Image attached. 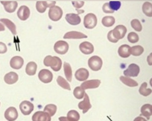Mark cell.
<instances>
[{"instance_id": "cell-1", "label": "cell", "mask_w": 152, "mask_h": 121, "mask_svg": "<svg viewBox=\"0 0 152 121\" xmlns=\"http://www.w3.org/2000/svg\"><path fill=\"white\" fill-rule=\"evenodd\" d=\"M43 62L45 66H50L55 71H58L60 70L62 64L61 60L59 58L50 55L46 56L44 58Z\"/></svg>"}, {"instance_id": "cell-2", "label": "cell", "mask_w": 152, "mask_h": 121, "mask_svg": "<svg viewBox=\"0 0 152 121\" xmlns=\"http://www.w3.org/2000/svg\"><path fill=\"white\" fill-rule=\"evenodd\" d=\"M88 65L93 70L97 71L100 70L102 66V59L97 56H93L88 60Z\"/></svg>"}, {"instance_id": "cell-3", "label": "cell", "mask_w": 152, "mask_h": 121, "mask_svg": "<svg viewBox=\"0 0 152 121\" xmlns=\"http://www.w3.org/2000/svg\"><path fill=\"white\" fill-rule=\"evenodd\" d=\"M61 9L57 6H54L50 8L48 15L50 19L54 21H57L61 18L63 15Z\"/></svg>"}, {"instance_id": "cell-4", "label": "cell", "mask_w": 152, "mask_h": 121, "mask_svg": "<svg viewBox=\"0 0 152 121\" xmlns=\"http://www.w3.org/2000/svg\"><path fill=\"white\" fill-rule=\"evenodd\" d=\"M97 23V18L94 14L89 13L84 17L83 23L86 28L92 29L96 26Z\"/></svg>"}, {"instance_id": "cell-5", "label": "cell", "mask_w": 152, "mask_h": 121, "mask_svg": "<svg viewBox=\"0 0 152 121\" xmlns=\"http://www.w3.org/2000/svg\"><path fill=\"white\" fill-rule=\"evenodd\" d=\"M111 31L113 37L115 39L118 40L124 37L127 32V29L124 26L119 25L116 26Z\"/></svg>"}, {"instance_id": "cell-6", "label": "cell", "mask_w": 152, "mask_h": 121, "mask_svg": "<svg viewBox=\"0 0 152 121\" xmlns=\"http://www.w3.org/2000/svg\"><path fill=\"white\" fill-rule=\"evenodd\" d=\"M69 46L68 43L63 40H59L55 43L54 46L55 51L57 53L64 54L68 51Z\"/></svg>"}, {"instance_id": "cell-7", "label": "cell", "mask_w": 152, "mask_h": 121, "mask_svg": "<svg viewBox=\"0 0 152 121\" xmlns=\"http://www.w3.org/2000/svg\"><path fill=\"white\" fill-rule=\"evenodd\" d=\"M38 77L39 80L42 82L45 83H48L52 81L53 75L49 70L43 69L39 72Z\"/></svg>"}, {"instance_id": "cell-8", "label": "cell", "mask_w": 152, "mask_h": 121, "mask_svg": "<svg viewBox=\"0 0 152 121\" xmlns=\"http://www.w3.org/2000/svg\"><path fill=\"white\" fill-rule=\"evenodd\" d=\"M19 108L23 114L26 115H28L33 110L34 106L30 101L24 100L20 103Z\"/></svg>"}, {"instance_id": "cell-9", "label": "cell", "mask_w": 152, "mask_h": 121, "mask_svg": "<svg viewBox=\"0 0 152 121\" xmlns=\"http://www.w3.org/2000/svg\"><path fill=\"white\" fill-rule=\"evenodd\" d=\"M140 69L139 66L136 64L130 65L128 68L124 72V75L127 77H135L138 76Z\"/></svg>"}, {"instance_id": "cell-10", "label": "cell", "mask_w": 152, "mask_h": 121, "mask_svg": "<svg viewBox=\"0 0 152 121\" xmlns=\"http://www.w3.org/2000/svg\"><path fill=\"white\" fill-rule=\"evenodd\" d=\"M32 121H51L50 116L47 112L38 111L35 112L32 116Z\"/></svg>"}, {"instance_id": "cell-11", "label": "cell", "mask_w": 152, "mask_h": 121, "mask_svg": "<svg viewBox=\"0 0 152 121\" xmlns=\"http://www.w3.org/2000/svg\"><path fill=\"white\" fill-rule=\"evenodd\" d=\"M55 1H37L36 4V8L38 12L40 13L44 12L47 8L55 6Z\"/></svg>"}, {"instance_id": "cell-12", "label": "cell", "mask_w": 152, "mask_h": 121, "mask_svg": "<svg viewBox=\"0 0 152 121\" xmlns=\"http://www.w3.org/2000/svg\"><path fill=\"white\" fill-rule=\"evenodd\" d=\"M4 116L5 119L8 121H14L17 118L18 113L15 108L10 107L5 111Z\"/></svg>"}, {"instance_id": "cell-13", "label": "cell", "mask_w": 152, "mask_h": 121, "mask_svg": "<svg viewBox=\"0 0 152 121\" xmlns=\"http://www.w3.org/2000/svg\"><path fill=\"white\" fill-rule=\"evenodd\" d=\"M80 118V114L77 111L71 110L67 113V117H60L58 119L60 121H78Z\"/></svg>"}, {"instance_id": "cell-14", "label": "cell", "mask_w": 152, "mask_h": 121, "mask_svg": "<svg viewBox=\"0 0 152 121\" xmlns=\"http://www.w3.org/2000/svg\"><path fill=\"white\" fill-rule=\"evenodd\" d=\"M101 83L100 80L93 79L86 81L81 85L80 87L83 90L88 89H93L98 87Z\"/></svg>"}, {"instance_id": "cell-15", "label": "cell", "mask_w": 152, "mask_h": 121, "mask_svg": "<svg viewBox=\"0 0 152 121\" xmlns=\"http://www.w3.org/2000/svg\"><path fill=\"white\" fill-rule=\"evenodd\" d=\"M17 14L20 19L25 21L29 17L30 10L27 6L25 5L22 6L18 9Z\"/></svg>"}, {"instance_id": "cell-16", "label": "cell", "mask_w": 152, "mask_h": 121, "mask_svg": "<svg viewBox=\"0 0 152 121\" xmlns=\"http://www.w3.org/2000/svg\"><path fill=\"white\" fill-rule=\"evenodd\" d=\"M78 106L79 108L83 110V113L84 114L91 107L90 103L89 97L85 92L84 93V97L83 101L79 103Z\"/></svg>"}, {"instance_id": "cell-17", "label": "cell", "mask_w": 152, "mask_h": 121, "mask_svg": "<svg viewBox=\"0 0 152 121\" xmlns=\"http://www.w3.org/2000/svg\"><path fill=\"white\" fill-rule=\"evenodd\" d=\"M79 48L80 51L85 54H91L94 51L93 45L87 41L83 42L81 43L79 45Z\"/></svg>"}, {"instance_id": "cell-18", "label": "cell", "mask_w": 152, "mask_h": 121, "mask_svg": "<svg viewBox=\"0 0 152 121\" xmlns=\"http://www.w3.org/2000/svg\"><path fill=\"white\" fill-rule=\"evenodd\" d=\"M24 63L23 59L19 56H15L13 57L10 62V66L12 68L15 69H20Z\"/></svg>"}, {"instance_id": "cell-19", "label": "cell", "mask_w": 152, "mask_h": 121, "mask_svg": "<svg viewBox=\"0 0 152 121\" xmlns=\"http://www.w3.org/2000/svg\"><path fill=\"white\" fill-rule=\"evenodd\" d=\"M65 19L70 24L76 25L79 24L81 22V18L78 14L69 13L66 15Z\"/></svg>"}, {"instance_id": "cell-20", "label": "cell", "mask_w": 152, "mask_h": 121, "mask_svg": "<svg viewBox=\"0 0 152 121\" xmlns=\"http://www.w3.org/2000/svg\"><path fill=\"white\" fill-rule=\"evenodd\" d=\"M89 76L88 71L84 68L79 69L76 71L75 74L76 79L80 81L86 80L88 78Z\"/></svg>"}, {"instance_id": "cell-21", "label": "cell", "mask_w": 152, "mask_h": 121, "mask_svg": "<svg viewBox=\"0 0 152 121\" xmlns=\"http://www.w3.org/2000/svg\"><path fill=\"white\" fill-rule=\"evenodd\" d=\"M87 36L83 33L76 31H72L68 32L64 35V39H80L86 38Z\"/></svg>"}, {"instance_id": "cell-22", "label": "cell", "mask_w": 152, "mask_h": 121, "mask_svg": "<svg viewBox=\"0 0 152 121\" xmlns=\"http://www.w3.org/2000/svg\"><path fill=\"white\" fill-rule=\"evenodd\" d=\"M5 10L8 12H14L17 8L18 4L16 1H1Z\"/></svg>"}, {"instance_id": "cell-23", "label": "cell", "mask_w": 152, "mask_h": 121, "mask_svg": "<svg viewBox=\"0 0 152 121\" xmlns=\"http://www.w3.org/2000/svg\"><path fill=\"white\" fill-rule=\"evenodd\" d=\"M18 79V75L13 72H10L7 73L4 77L5 82L7 84H10L15 83L17 81Z\"/></svg>"}, {"instance_id": "cell-24", "label": "cell", "mask_w": 152, "mask_h": 121, "mask_svg": "<svg viewBox=\"0 0 152 121\" xmlns=\"http://www.w3.org/2000/svg\"><path fill=\"white\" fill-rule=\"evenodd\" d=\"M131 47L127 45H121L118 48V52L119 56L123 58H127L131 54Z\"/></svg>"}, {"instance_id": "cell-25", "label": "cell", "mask_w": 152, "mask_h": 121, "mask_svg": "<svg viewBox=\"0 0 152 121\" xmlns=\"http://www.w3.org/2000/svg\"><path fill=\"white\" fill-rule=\"evenodd\" d=\"M37 65L34 62H29L27 65L26 68V73L29 76H33L35 74Z\"/></svg>"}, {"instance_id": "cell-26", "label": "cell", "mask_w": 152, "mask_h": 121, "mask_svg": "<svg viewBox=\"0 0 152 121\" xmlns=\"http://www.w3.org/2000/svg\"><path fill=\"white\" fill-rule=\"evenodd\" d=\"M0 21L10 30L13 34L15 35L17 34L16 26L11 21L6 18H1L0 19Z\"/></svg>"}, {"instance_id": "cell-27", "label": "cell", "mask_w": 152, "mask_h": 121, "mask_svg": "<svg viewBox=\"0 0 152 121\" xmlns=\"http://www.w3.org/2000/svg\"><path fill=\"white\" fill-rule=\"evenodd\" d=\"M152 106L149 104H145L141 108V115L149 120L152 115Z\"/></svg>"}, {"instance_id": "cell-28", "label": "cell", "mask_w": 152, "mask_h": 121, "mask_svg": "<svg viewBox=\"0 0 152 121\" xmlns=\"http://www.w3.org/2000/svg\"><path fill=\"white\" fill-rule=\"evenodd\" d=\"M64 73L67 80L71 82L72 76V68L69 64L64 62Z\"/></svg>"}, {"instance_id": "cell-29", "label": "cell", "mask_w": 152, "mask_h": 121, "mask_svg": "<svg viewBox=\"0 0 152 121\" xmlns=\"http://www.w3.org/2000/svg\"><path fill=\"white\" fill-rule=\"evenodd\" d=\"M142 10L146 16L149 17H152V5L151 3L148 2L144 3L142 6Z\"/></svg>"}, {"instance_id": "cell-30", "label": "cell", "mask_w": 152, "mask_h": 121, "mask_svg": "<svg viewBox=\"0 0 152 121\" xmlns=\"http://www.w3.org/2000/svg\"><path fill=\"white\" fill-rule=\"evenodd\" d=\"M115 21V19L113 16H106L102 18V23L104 26L109 27L113 25Z\"/></svg>"}, {"instance_id": "cell-31", "label": "cell", "mask_w": 152, "mask_h": 121, "mask_svg": "<svg viewBox=\"0 0 152 121\" xmlns=\"http://www.w3.org/2000/svg\"><path fill=\"white\" fill-rule=\"evenodd\" d=\"M120 78L123 83L129 87H134L138 85L137 82L129 78L121 76Z\"/></svg>"}, {"instance_id": "cell-32", "label": "cell", "mask_w": 152, "mask_h": 121, "mask_svg": "<svg viewBox=\"0 0 152 121\" xmlns=\"http://www.w3.org/2000/svg\"><path fill=\"white\" fill-rule=\"evenodd\" d=\"M144 49L141 46L137 45L131 48V54L134 56H139L143 52Z\"/></svg>"}, {"instance_id": "cell-33", "label": "cell", "mask_w": 152, "mask_h": 121, "mask_svg": "<svg viewBox=\"0 0 152 121\" xmlns=\"http://www.w3.org/2000/svg\"><path fill=\"white\" fill-rule=\"evenodd\" d=\"M57 110L56 106L53 104H49L45 107L44 111L48 113L50 116L54 115Z\"/></svg>"}, {"instance_id": "cell-34", "label": "cell", "mask_w": 152, "mask_h": 121, "mask_svg": "<svg viewBox=\"0 0 152 121\" xmlns=\"http://www.w3.org/2000/svg\"><path fill=\"white\" fill-rule=\"evenodd\" d=\"M57 81L58 84L63 88L71 90L69 84L62 77L59 76L57 79Z\"/></svg>"}, {"instance_id": "cell-35", "label": "cell", "mask_w": 152, "mask_h": 121, "mask_svg": "<svg viewBox=\"0 0 152 121\" xmlns=\"http://www.w3.org/2000/svg\"><path fill=\"white\" fill-rule=\"evenodd\" d=\"M147 83L144 82L142 83L139 89L140 93L144 96H147L150 94L152 92V90L150 89H147Z\"/></svg>"}, {"instance_id": "cell-36", "label": "cell", "mask_w": 152, "mask_h": 121, "mask_svg": "<svg viewBox=\"0 0 152 121\" xmlns=\"http://www.w3.org/2000/svg\"><path fill=\"white\" fill-rule=\"evenodd\" d=\"M85 92V90L80 87H77L74 90L73 95L76 98L80 99L83 98Z\"/></svg>"}, {"instance_id": "cell-37", "label": "cell", "mask_w": 152, "mask_h": 121, "mask_svg": "<svg viewBox=\"0 0 152 121\" xmlns=\"http://www.w3.org/2000/svg\"><path fill=\"white\" fill-rule=\"evenodd\" d=\"M132 27L136 31L140 32L142 29V25L139 20L137 19L132 20L131 22Z\"/></svg>"}, {"instance_id": "cell-38", "label": "cell", "mask_w": 152, "mask_h": 121, "mask_svg": "<svg viewBox=\"0 0 152 121\" xmlns=\"http://www.w3.org/2000/svg\"><path fill=\"white\" fill-rule=\"evenodd\" d=\"M127 39L130 42L132 43H135L138 41L139 37L137 34L136 33L131 32L128 34Z\"/></svg>"}, {"instance_id": "cell-39", "label": "cell", "mask_w": 152, "mask_h": 121, "mask_svg": "<svg viewBox=\"0 0 152 121\" xmlns=\"http://www.w3.org/2000/svg\"><path fill=\"white\" fill-rule=\"evenodd\" d=\"M109 5L110 8L113 10H117L121 6V3L120 1H110Z\"/></svg>"}, {"instance_id": "cell-40", "label": "cell", "mask_w": 152, "mask_h": 121, "mask_svg": "<svg viewBox=\"0 0 152 121\" xmlns=\"http://www.w3.org/2000/svg\"><path fill=\"white\" fill-rule=\"evenodd\" d=\"M102 10L103 11L106 13H113L114 12V11L110 7L108 3H106L103 4Z\"/></svg>"}, {"instance_id": "cell-41", "label": "cell", "mask_w": 152, "mask_h": 121, "mask_svg": "<svg viewBox=\"0 0 152 121\" xmlns=\"http://www.w3.org/2000/svg\"><path fill=\"white\" fill-rule=\"evenodd\" d=\"M72 3L75 7L79 8L83 6L84 2L83 1H73Z\"/></svg>"}, {"instance_id": "cell-42", "label": "cell", "mask_w": 152, "mask_h": 121, "mask_svg": "<svg viewBox=\"0 0 152 121\" xmlns=\"http://www.w3.org/2000/svg\"><path fill=\"white\" fill-rule=\"evenodd\" d=\"M7 51V48L5 44L0 42V54H4Z\"/></svg>"}, {"instance_id": "cell-43", "label": "cell", "mask_w": 152, "mask_h": 121, "mask_svg": "<svg viewBox=\"0 0 152 121\" xmlns=\"http://www.w3.org/2000/svg\"><path fill=\"white\" fill-rule=\"evenodd\" d=\"M107 37L109 41L111 42L116 43L118 41V40L115 39L113 36L111 30L108 33Z\"/></svg>"}, {"instance_id": "cell-44", "label": "cell", "mask_w": 152, "mask_h": 121, "mask_svg": "<svg viewBox=\"0 0 152 121\" xmlns=\"http://www.w3.org/2000/svg\"><path fill=\"white\" fill-rule=\"evenodd\" d=\"M134 121H147L144 118L141 117H138L136 118Z\"/></svg>"}, {"instance_id": "cell-45", "label": "cell", "mask_w": 152, "mask_h": 121, "mask_svg": "<svg viewBox=\"0 0 152 121\" xmlns=\"http://www.w3.org/2000/svg\"><path fill=\"white\" fill-rule=\"evenodd\" d=\"M151 53L150 55L148 56L147 58V60L148 61L149 65H152V55Z\"/></svg>"}, {"instance_id": "cell-46", "label": "cell", "mask_w": 152, "mask_h": 121, "mask_svg": "<svg viewBox=\"0 0 152 121\" xmlns=\"http://www.w3.org/2000/svg\"><path fill=\"white\" fill-rule=\"evenodd\" d=\"M5 30V28L4 26L1 23H0V31H3Z\"/></svg>"}, {"instance_id": "cell-47", "label": "cell", "mask_w": 152, "mask_h": 121, "mask_svg": "<svg viewBox=\"0 0 152 121\" xmlns=\"http://www.w3.org/2000/svg\"></svg>"}]
</instances>
